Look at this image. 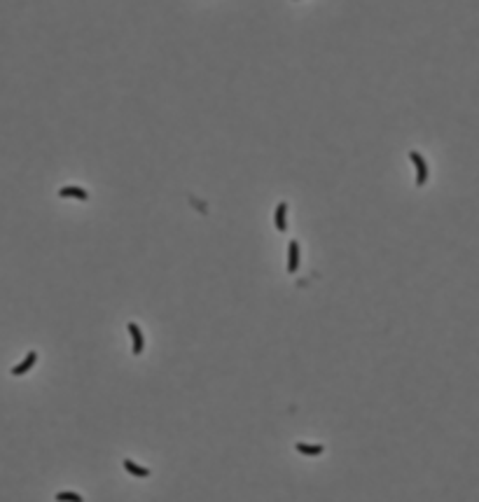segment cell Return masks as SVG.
I'll use <instances>...</instances> for the list:
<instances>
[{
  "instance_id": "1",
  "label": "cell",
  "mask_w": 479,
  "mask_h": 502,
  "mask_svg": "<svg viewBox=\"0 0 479 502\" xmlns=\"http://www.w3.org/2000/svg\"><path fill=\"white\" fill-rule=\"evenodd\" d=\"M409 159H411V164L416 166V185L423 187L428 182V164H426V159L416 152V150H411V152H409Z\"/></svg>"
},
{
  "instance_id": "2",
  "label": "cell",
  "mask_w": 479,
  "mask_h": 502,
  "mask_svg": "<svg viewBox=\"0 0 479 502\" xmlns=\"http://www.w3.org/2000/svg\"><path fill=\"white\" fill-rule=\"evenodd\" d=\"M127 329H129V334H131V341H133V355H143V350H145V339H143L141 327H138L136 323H129Z\"/></svg>"
},
{
  "instance_id": "3",
  "label": "cell",
  "mask_w": 479,
  "mask_h": 502,
  "mask_svg": "<svg viewBox=\"0 0 479 502\" xmlns=\"http://www.w3.org/2000/svg\"><path fill=\"white\" fill-rule=\"evenodd\" d=\"M35 362H37V353H35V350H31V353L24 358V362H19L16 367H12V376H24L26 371H31L33 367H35Z\"/></svg>"
},
{
  "instance_id": "4",
  "label": "cell",
  "mask_w": 479,
  "mask_h": 502,
  "mask_svg": "<svg viewBox=\"0 0 479 502\" xmlns=\"http://www.w3.org/2000/svg\"><path fill=\"white\" fill-rule=\"evenodd\" d=\"M300 269V243L297 241H290L288 243V271L295 274Z\"/></svg>"
},
{
  "instance_id": "5",
  "label": "cell",
  "mask_w": 479,
  "mask_h": 502,
  "mask_svg": "<svg viewBox=\"0 0 479 502\" xmlns=\"http://www.w3.org/2000/svg\"><path fill=\"white\" fill-rule=\"evenodd\" d=\"M61 199H77V201H89V192L82 187H61L58 190Z\"/></svg>"
},
{
  "instance_id": "6",
  "label": "cell",
  "mask_w": 479,
  "mask_h": 502,
  "mask_svg": "<svg viewBox=\"0 0 479 502\" xmlns=\"http://www.w3.org/2000/svg\"><path fill=\"white\" fill-rule=\"evenodd\" d=\"M274 222H276V229H278V232H285V229H288V203H285V201H281L278 206H276Z\"/></svg>"
},
{
  "instance_id": "7",
  "label": "cell",
  "mask_w": 479,
  "mask_h": 502,
  "mask_svg": "<svg viewBox=\"0 0 479 502\" xmlns=\"http://www.w3.org/2000/svg\"><path fill=\"white\" fill-rule=\"evenodd\" d=\"M122 467L129 472V474H133V476H141V479H145V476H150V470H145V467H141V465H136L133 460H124L122 463Z\"/></svg>"
},
{
  "instance_id": "8",
  "label": "cell",
  "mask_w": 479,
  "mask_h": 502,
  "mask_svg": "<svg viewBox=\"0 0 479 502\" xmlns=\"http://www.w3.org/2000/svg\"><path fill=\"white\" fill-rule=\"evenodd\" d=\"M295 451H300L302 455H321L325 449H323L321 444H313V446H311V444H302V442H300V444H295Z\"/></svg>"
},
{
  "instance_id": "9",
  "label": "cell",
  "mask_w": 479,
  "mask_h": 502,
  "mask_svg": "<svg viewBox=\"0 0 479 502\" xmlns=\"http://www.w3.org/2000/svg\"><path fill=\"white\" fill-rule=\"evenodd\" d=\"M56 500L58 502H85V497L73 491H61V493H56Z\"/></svg>"
}]
</instances>
